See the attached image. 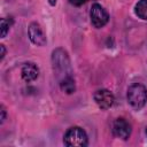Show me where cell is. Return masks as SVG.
<instances>
[{"label": "cell", "instance_id": "5b68a950", "mask_svg": "<svg viewBox=\"0 0 147 147\" xmlns=\"http://www.w3.org/2000/svg\"><path fill=\"white\" fill-rule=\"evenodd\" d=\"M28 34H29V38L32 41V44H34L37 46H44L47 42L46 34H45L42 28L40 26V24L37 23V22H32L29 25Z\"/></svg>", "mask_w": 147, "mask_h": 147}, {"label": "cell", "instance_id": "ba28073f", "mask_svg": "<svg viewBox=\"0 0 147 147\" xmlns=\"http://www.w3.org/2000/svg\"><path fill=\"white\" fill-rule=\"evenodd\" d=\"M21 76H22L23 80H25L28 83L33 82L39 76V69H38V67L34 63L28 62V63H25L22 67V69H21Z\"/></svg>", "mask_w": 147, "mask_h": 147}, {"label": "cell", "instance_id": "9a60e30c", "mask_svg": "<svg viewBox=\"0 0 147 147\" xmlns=\"http://www.w3.org/2000/svg\"><path fill=\"white\" fill-rule=\"evenodd\" d=\"M48 2H49V5H51V6H55L56 0H48Z\"/></svg>", "mask_w": 147, "mask_h": 147}, {"label": "cell", "instance_id": "4fadbf2b", "mask_svg": "<svg viewBox=\"0 0 147 147\" xmlns=\"http://www.w3.org/2000/svg\"><path fill=\"white\" fill-rule=\"evenodd\" d=\"M0 113H1V117H0V123L2 124L3 123V121H5V118H6V109H5V107L1 105V110H0Z\"/></svg>", "mask_w": 147, "mask_h": 147}, {"label": "cell", "instance_id": "7a4b0ae2", "mask_svg": "<svg viewBox=\"0 0 147 147\" xmlns=\"http://www.w3.org/2000/svg\"><path fill=\"white\" fill-rule=\"evenodd\" d=\"M126 99H127L129 105L133 109L140 110L147 102V88L142 84H139V83L132 84L127 88Z\"/></svg>", "mask_w": 147, "mask_h": 147}, {"label": "cell", "instance_id": "2e32d148", "mask_svg": "<svg viewBox=\"0 0 147 147\" xmlns=\"http://www.w3.org/2000/svg\"><path fill=\"white\" fill-rule=\"evenodd\" d=\"M146 136H147V127H146Z\"/></svg>", "mask_w": 147, "mask_h": 147}, {"label": "cell", "instance_id": "3957f363", "mask_svg": "<svg viewBox=\"0 0 147 147\" xmlns=\"http://www.w3.org/2000/svg\"><path fill=\"white\" fill-rule=\"evenodd\" d=\"M63 142L68 147H85L88 139L86 132L79 126H72L67 130L63 137Z\"/></svg>", "mask_w": 147, "mask_h": 147}, {"label": "cell", "instance_id": "8992f818", "mask_svg": "<svg viewBox=\"0 0 147 147\" xmlns=\"http://www.w3.org/2000/svg\"><path fill=\"white\" fill-rule=\"evenodd\" d=\"M113 134L119 139L126 140L131 134V125L125 118H117L113 123Z\"/></svg>", "mask_w": 147, "mask_h": 147}, {"label": "cell", "instance_id": "8fae6325", "mask_svg": "<svg viewBox=\"0 0 147 147\" xmlns=\"http://www.w3.org/2000/svg\"><path fill=\"white\" fill-rule=\"evenodd\" d=\"M13 24V20L11 18H1V23H0V28H1V38H5L6 34L9 31V28Z\"/></svg>", "mask_w": 147, "mask_h": 147}, {"label": "cell", "instance_id": "5bb4252c", "mask_svg": "<svg viewBox=\"0 0 147 147\" xmlns=\"http://www.w3.org/2000/svg\"><path fill=\"white\" fill-rule=\"evenodd\" d=\"M0 49H1V56H0V60H3V57H5V54H6V49H5V46H3V45H0Z\"/></svg>", "mask_w": 147, "mask_h": 147}, {"label": "cell", "instance_id": "277c9868", "mask_svg": "<svg viewBox=\"0 0 147 147\" xmlns=\"http://www.w3.org/2000/svg\"><path fill=\"white\" fill-rule=\"evenodd\" d=\"M90 18H91L92 25L94 28L100 29L108 23L109 14L100 3H93L90 10Z\"/></svg>", "mask_w": 147, "mask_h": 147}, {"label": "cell", "instance_id": "7c38bea8", "mask_svg": "<svg viewBox=\"0 0 147 147\" xmlns=\"http://www.w3.org/2000/svg\"><path fill=\"white\" fill-rule=\"evenodd\" d=\"M87 0H69V2L72 5V6H76V7H80L82 5H84Z\"/></svg>", "mask_w": 147, "mask_h": 147}, {"label": "cell", "instance_id": "6da1fadb", "mask_svg": "<svg viewBox=\"0 0 147 147\" xmlns=\"http://www.w3.org/2000/svg\"><path fill=\"white\" fill-rule=\"evenodd\" d=\"M52 67L59 82L64 78L72 77V68L70 57L65 49L59 47L52 52Z\"/></svg>", "mask_w": 147, "mask_h": 147}, {"label": "cell", "instance_id": "52a82bcc", "mask_svg": "<svg viewBox=\"0 0 147 147\" xmlns=\"http://www.w3.org/2000/svg\"><path fill=\"white\" fill-rule=\"evenodd\" d=\"M93 99L95 101V103L101 108V109H108L110 108L113 105H114V101H115V96L114 94L108 91V90H98L94 95H93Z\"/></svg>", "mask_w": 147, "mask_h": 147}, {"label": "cell", "instance_id": "9c48e42d", "mask_svg": "<svg viewBox=\"0 0 147 147\" xmlns=\"http://www.w3.org/2000/svg\"><path fill=\"white\" fill-rule=\"evenodd\" d=\"M60 87L63 92H65L67 94H72L76 91V83L75 79L72 77H68L64 78L60 82Z\"/></svg>", "mask_w": 147, "mask_h": 147}, {"label": "cell", "instance_id": "30bf717a", "mask_svg": "<svg viewBox=\"0 0 147 147\" xmlns=\"http://www.w3.org/2000/svg\"><path fill=\"white\" fill-rule=\"evenodd\" d=\"M134 11L139 18L147 21V0H139L134 6Z\"/></svg>", "mask_w": 147, "mask_h": 147}]
</instances>
